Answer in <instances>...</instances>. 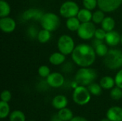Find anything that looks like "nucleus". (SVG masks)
Instances as JSON below:
<instances>
[{
	"mask_svg": "<svg viewBox=\"0 0 122 121\" xmlns=\"http://www.w3.org/2000/svg\"><path fill=\"white\" fill-rule=\"evenodd\" d=\"M96 52L92 46L81 44L76 46L71 53L74 62L81 67H89L96 59Z\"/></svg>",
	"mask_w": 122,
	"mask_h": 121,
	"instance_id": "obj_1",
	"label": "nucleus"
},
{
	"mask_svg": "<svg viewBox=\"0 0 122 121\" xmlns=\"http://www.w3.org/2000/svg\"><path fill=\"white\" fill-rule=\"evenodd\" d=\"M97 72L92 69L86 67H82L76 73L75 80L79 86H89L97 78Z\"/></svg>",
	"mask_w": 122,
	"mask_h": 121,
	"instance_id": "obj_2",
	"label": "nucleus"
},
{
	"mask_svg": "<svg viewBox=\"0 0 122 121\" xmlns=\"http://www.w3.org/2000/svg\"><path fill=\"white\" fill-rule=\"evenodd\" d=\"M105 66L112 70L117 69L122 66V52L118 49L109 50L104 58Z\"/></svg>",
	"mask_w": 122,
	"mask_h": 121,
	"instance_id": "obj_3",
	"label": "nucleus"
},
{
	"mask_svg": "<svg viewBox=\"0 0 122 121\" xmlns=\"http://www.w3.org/2000/svg\"><path fill=\"white\" fill-rule=\"evenodd\" d=\"M40 22L42 28L49 31H54L56 30L60 24V20L59 16L53 13L44 14Z\"/></svg>",
	"mask_w": 122,
	"mask_h": 121,
	"instance_id": "obj_4",
	"label": "nucleus"
},
{
	"mask_svg": "<svg viewBox=\"0 0 122 121\" xmlns=\"http://www.w3.org/2000/svg\"><path fill=\"white\" fill-rule=\"evenodd\" d=\"M74 101L80 106L87 104L91 100V93L84 86H79L75 88L73 92Z\"/></svg>",
	"mask_w": 122,
	"mask_h": 121,
	"instance_id": "obj_5",
	"label": "nucleus"
},
{
	"mask_svg": "<svg viewBox=\"0 0 122 121\" xmlns=\"http://www.w3.org/2000/svg\"><path fill=\"white\" fill-rule=\"evenodd\" d=\"M58 48L64 55L72 53L74 49V42L72 38L68 35L61 36L58 41Z\"/></svg>",
	"mask_w": 122,
	"mask_h": 121,
	"instance_id": "obj_6",
	"label": "nucleus"
},
{
	"mask_svg": "<svg viewBox=\"0 0 122 121\" xmlns=\"http://www.w3.org/2000/svg\"><path fill=\"white\" fill-rule=\"evenodd\" d=\"M60 14L65 18H71L77 16L79 8V6L74 1H68L64 2L60 7Z\"/></svg>",
	"mask_w": 122,
	"mask_h": 121,
	"instance_id": "obj_7",
	"label": "nucleus"
},
{
	"mask_svg": "<svg viewBox=\"0 0 122 121\" xmlns=\"http://www.w3.org/2000/svg\"><path fill=\"white\" fill-rule=\"evenodd\" d=\"M97 29L94 24L90 21L81 23V25L77 30L78 36L84 40H88L94 36Z\"/></svg>",
	"mask_w": 122,
	"mask_h": 121,
	"instance_id": "obj_8",
	"label": "nucleus"
},
{
	"mask_svg": "<svg viewBox=\"0 0 122 121\" xmlns=\"http://www.w3.org/2000/svg\"><path fill=\"white\" fill-rule=\"evenodd\" d=\"M99 8L104 12H111L117 9L122 4V0H97Z\"/></svg>",
	"mask_w": 122,
	"mask_h": 121,
	"instance_id": "obj_9",
	"label": "nucleus"
},
{
	"mask_svg": "<svg viewBox=\"0 0 122 121\" xmlns=\"http://www.w3.org/2000/svg\"><path fill=\"white\" fill-rule=\"evenodd\" d=\"M64 82V78L63 75L59 73L54 72L49 74V76L46 78L47 84L53 88H59L61 87Z\"/></svg>",
	"mask_w": 122,
	"mask_h": 121,
	"instance_id": "obj_10",
	"label": "nucleus"
},
{
	"mask_svg": "<svg viewBox=\"0 0 122 121\" xmlns=\"http://www.w3.org/2000/svg\"><path fill=\"white\" fill-rule=\"evenodd\" d=\"M44 14L43 11L39 9H29L23 13L22 19L24 21H41Z\"/></svg>",
	"mask_w": 122,
	"mask_h": 121,
	"instance_id": "obj_11",
	"label": "nucleus"
},
{
	"mask_svg": "<svg viewBox=\"0 0 122 121\" xmlns=\"http://www.w3.org/2000/svg\"><path fill=\"white\" fill-rule=\"evenodd\" d=\"M16 27L14 20L10 17H2L0 19V28L2 31L5 33L12 32Z\"/></svg>",
	"mask_w": 122,
	"mask_h": 121,
	"instance_id": "obj_12",
	"label": "nucleus"
},
{
	"mask_svg": "<svg viewBox=\"0 0 122 121\" xmlns=\"http://www.w3.org/2000/svg\"><path fill=\"white\" fill-rule=\"evenodd\" d=\"M107 118L111 121H122V108L111 107L107 112Z\"/></svg>",
	"mask_w": 122,
	"mask_h": 121,
	"instance_id": "obj_13",
	"label": "nucleus"
},
{
	"mask_svg": "<svg viewBox=\"0 0 122 121\" xmlns=\"http://www.w3.org/2000/svg\"><path fill=\"white\" fill-rule=\"evenodd\" d=\"M105 40L109 46H114L118 45L121 41V36L117 31H111L107 33Z\"/></svg>",
	"mask_w": 122,
	"mask_h": 121,
	"instance_id": "obj_14",
	"label": "nucleus"
},
{
	"mask_svg": "<svg viewBox=\"0 0 122 121\" xmlns=\"http://www.w3.org/2000/svg\"><path fill=\"white\" fill-rule=\"evenodd\" d=\"M68 104V100L66 96L63 95H58L55 96L52 100V106L57 110H61L66 107Z\"/></svg>",
	"mask_w": 122,
	"mask_h": 121,
	"instance_id": "obj_15",
	"label": "nucleus"
},
{
	"mask_svg": "<svg viewBox=\"0 0 122 121\" xmlns=\"http://www.w3.org/2000/svg\"><path fill=\"white\" fill-rule=\"evenodd\" d=\"M77 18L81 21V23L89 22L91 21V19H92V14L90 11V10L86 8L82 9L79 10L77 14Z\"/></svg>",
	"mask_w": 122,
	"mask_h": 121,
	"instance_id": "obj_16",
	"label": "nucleus"
},
{
	"mask_svg": "<svg viewBox=\"0 0 122 121\" xmlns=\"http://www.w3.org/2000/svg\"><path fill=\"white\" fill-rule=\"evenodd\" d=\"M65 61V55L62 53H54L49 57V62L55 66L61 65Z\"/></svg>",
	"mask_w": 122,
	"mask_h": 121,
	"instance_id": "obj_17",
	"label": "nucleus"
},
{
	"mask_svg": "<svg viewBox=\"0 0 122 121\" xmlns=\"http://www.w3.org/2000/svg\"><path fill=\"white\" fill-rule=\"evenodd\" d=\"M102 27L107 32L113 31L115 27V21L113 18L110 16L105 17L103 21L102 22Z\"/></svg>",
	"mask_w": 122,
	"mask_h": 121,
	"instance_id": "obj_18",
	"label": "nucleus"
},
{
	"mask_svg": "<svg viewBox=\"0 0 122 121\" xmlns=\"http://www.w3.org/2000/svg\"><path fill=\"white\" fill-rule=\"evenodd\" d=\"M80 23H81V21L79 20V19L74 16V17L69 18L67 19L66 25V27L70 31H77L79 29V28L81 25Z\"/></svg>",
	"mask_w": 122,
	"mask_h": 121,
	"instance_id": "obj_19",
	"label": "nucleus"
},
{
	"mask_svg": "<svg viewBox=\"0 0 122 121\" xmlns=\"http://www.w3.org/2000/svg\"><path fill=\"white\" fill-rule=\"evenodd\" d=\"M99 84L104 89H111L114 88V84L116 83L115 80L113 78L110 76H104L101 79Z\"/></svg>",
	"mask_w": 122,
	"mask_h": 121,
	"instance_id": "obj_20",
	"label": "nucleus"
},
{
	"mask_svg": "<svg viewBox=\"0 0 122 121\" xmlns=\"http://www.w3.org/2000/svg\"><path fill=\"white\" fill-rule=\"evenodd\" d=\"M58 116L63 121H70L74 118L72 111L67 108L59 110V111L58 112Z\"/></svg>",
	"mask_w": 122,
	"mask_h": 121,
	"instance_id": "obj_21",
	"label": "nucleus"
},
{
	"mask_svg": "<svg viewBox=\"0 0 122 121\" xmlns=\"http://www.w3.org/2000/svg\"><path fill=\"white\" fill-rule=\"evenodd\" d=\"M26 117L24 113L19 110L14 111L9 115V121H25Z\"/></svg>",
	"mask_w": 122,
	"mask_h": 121,
	"instance_id": "obj_22",
	"label": "nucleus"
},
{
	"mask_svg": "<svg viewBox=\"0 0 122 121\" xmlns=\"http://www.w3.org/2000/svg\"><path fill=\"white\" fill-rule=\"evenodd\" d=\"M10 112V108L7 102L1 101L0 102V118L1 119L8 116Z\"/></svg>",
	"mask_w": 122,
	"mask_h": 121,
	"instance_id": "obj_23",
	"label": "nucleus"
},
{
	"mask_svg": "<svg viewBox=\"0 0 122 121\" xmlns=\"http://www.w3.org/2000/svg\"><path fill=\"white\" fill-rule=\"evenodd\" d=\"M87 88L91 94L94 96H99L102 92V87L101 86V85L96 83H92L88 86Z\"/></svg>",
	"mask_w": 122,
	"mask_h": 121,
	"instance_id": "obj_24",
	"label": "nucleus"
},
{
	"mask_svg": "<svg viewBox=\"0 0 122 121\" xmlns=\"http://www.w3.org/2000/svg\"><path fill=\"white\" fill-rule=\"evenodd\" d=\"M10 6L9 4L4 1L1 0L0 1V16L2 17H6L7 16L9 13H10Z\"/></svg>",
	"mask_w": 122,
	"mask_h": 121,
	"instance_id": "obj_25",
	"label": "nucleus"
},
{
	"mask_svg": "<svg viewBox=\"0 0 122 121\" xmlns=\"http://www.w3.org/2000/svg\"><path fill=\"white\" fill-rule=\"evenodd\" d=\"M50 32L51 31H49L46 30V29H43L42 30L39 31L38 36H37V39H38L39 41L41 42V43H46V42H47L50 39V38H51Z\"/></svg>",
	"mask_w": 122,
	"mask_h": 121,
	"instance_id": "obj_26",
	"label": "nucleus"
},
{
	"mask_svg": "<svg viewBox=\"0 0 122 121\" xmlns=\"http://www.w3.org/2000/svg\"><path fill=\"white\" fill-rule=\"evenodd\" d=\"M94 50H95L96 53L98 56H104V57L106 56V54L109 51L107 45H105L104 43H102V44H99L98 46H97L94 48Z\"/></svg>",
	"mask_w": 122,
	"mask_h": 121,
	"instance_id": "obj_27",
	"label": "nucleus"
},
{
	"mask_svg": "<svg viewBox=\"0 0 122 121\" xmlns=\"http://www.w3.org/2000/svg\"><path fill=\"white\" fill-rule=\"evenodd\" d=\"M104 18V11L101 9L96 11L94 14H92V20L96 24H102Z\"/></svg>",
	"mask_w": 122,
	"mask_h": 121,
	"instance_id": "obj_28",
	"label": "nucleus"
},
{
	"mask_svg": "<svg viewBox=\"0 0 122 121\" xmlns=\"http://www.w3.org/2000/svg\"><path fill=\"white\" fill-rule=\"evenodd\" d=\"M111 98L115 101H118L122 98V89L121 88L117 86L112 89L110 93Z\"/></svg>",
	"mask_w": 122,
	"mask_h": 121,
	"instance_id": "obj_29",
	"label": "nucleus"
},
{
	"mask_svg": "<svg viewBox=\"0 0 122 121\" xmlns=\"http://www.w3.org/2000/svg\"><path fill=\"white\" fill-rule=\"evenodd\" d=\"M83 5L86 9L91 11L97 7L98 2L97 0H83Z\"/></svg>",
	"mask_w": 122,
	"mask_h": 121,
	"instance_id": "obj_30",
	"label": "nucleus"
},
{
	"mask_svg": "<svg viewBox=\"0 0 122 121\" xmlns=\"http://www.w3.org/2000/svg\"><path fill=\"white\" fill-rule=\"evenodd\" d=\"M38 73H39V75L41 77L47 78L50 74V69L46 66H40L39 68Z\"/></svg>",
	"mask_w": 122,
	"mask_h": 121,
	"instance_id": "obj_31",
	"label": "nucleus"
},
{
	"mask_svg": "<svg viewBox=\"0 0 122 121\" xmlns=\"http://www.w3.org/2000/svg\"><path fill=\"white\" fill-rule=\"evenodd\" d=\"M38 29L36 27V26H31L29 29H28V30H27V34H28V35H29V37H31V38H36V37H37L38 36V34H39V31L37 30Z\"/></svg>",
	"mask_w": 122,
	"mask_h": 121,
	"instance_id": "obj_32",
	"label": "nucleus"
},
{
	"mask_svg": "<svg viewBox=\"0 0 122 121\" xmlns=\"http://www.w3.org/2000/svg\"><path fill=\"white\" fill-rule=\"evenodd\" d=\"M107 33V32L105 30H104L103 29H97L96 31H95L94 36H95V38L97 39L103 40V39H105Z\"/></svg>",
	"mask_w": 122,
	"mask_h": 121,
	"instance_id": "obj_33",
	"label": "nucleus"
},
{
	"mask_svg": "<svg viewBox=\"0 0 122 121\" xmlns=\"http://www.w3.org/2000/svg\"><path fill=\"white\" fill-rule=\"evenodd\" d=\"M11 99V93L8 90H4L1 94V100L4 102H9Z\"/></svg>",
	"mask_w": 122,
	"mask_h": 121,
	"instance_id": "obj_34",
	"label": "nucleus"
},
{
	"mask_svg": "<svg viewBox=\"0 0 122 121\" xmlns=\"http://www.w3.org/2000/svg\"><path fill=\"white\" fill-rule=\"evenodd\" d=\"M114 80H115V83L117 86L121 88L122 89V69L117 73Z\"/></svg>",
	"mask_w": 122,
	"mask_h": 121,
	"instance_id": "obj_35",
	"label": "nucleus"
},
{
	"mask_svg": "<svg viewBox=\"0 0 122 121\" xmlns=\"http://www.w3.org/2000/svg\"><path fill=\"white\" fill-rule=\"evenodd\" d=\"M70 121H88L85 118L81 116H75Z\"/></svg>",
	"mask_w": 122,
	"mask_h": 121,
	"instance_id": "obj_36",
	"label": "nucleus"
},
{
	"mask_svg": "<svg viewBox=\"0 0 122 121\" xmlns=\"http://www.w3.org/2000/svg\"><path fill=\"white\" fill-rule=\"evenodd\" d=\"M51 121H63L59 118V116H58V113H57V114L54 115V116L51 117Z\"/></svg>",
	"mask_w": 122,
	"mask_h": 121,
	"instance_id": "obj_37",
	"label": "nucleus"
},
{
	"mask_svg": "<svg viewBox=\"0 0 122 121\" xmlns=\"http://www.w3.org/2000/svg\"><path fill=\"white\" fill-rule=\"evenodd\" d=\"M101 121H110V120H109V119L107 118H104V119H102Z\"/></svg>",
	"mask_w": 122,
	"mask_h": 121,
	"instance_id": "obj_38",
	"label": "nucleus"
},
{
	"mask_svg": "<svg viewBox=\"0 0 122 121\" xmlns=\"http://www.w3.org/2000/svg\"><path fill=\"white\" fill-rule=\"evenodd\" d=\"M121 42H122V36H121Z\"/></svg>",
	"mask_w": 122,
	"mask_h": 121,
	"instance_id": "obj_39",
	"label": "nucleus"
},
{
	"mask_svg": "<svg viewBox=\"0 0 122 121\" xmlns=\"http://www.w3.org/2000/svg\"></svg>",
	"mask_w": 122,
	"mask_h": 121,
	"instance_id": "obj_40",
	"label": "nucleus"
}]
</instances>
